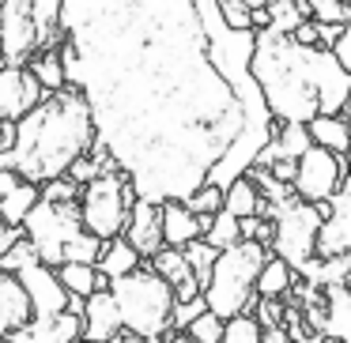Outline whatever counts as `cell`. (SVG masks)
<instances>
[{
	"label": "cell",
	"instance_id": "41",
	"mask_svg": "<svg viewBox=\"0 0 351 343\" xmlns=\"http://www.w3.org/2000/svg\"><path fill=\"white\" fill-rule=\"evenodd\" d=\"M16 181H23V177H19V174H16V170H12L4 159H0V196H4V192H8Z\"/></svg>",
	"mask_w": 351,
	"mask_h": 343
},
{
	"label": "cell",
	"instance_id": "13",
	"mask_svg": "<svg viewBox=\"0 0 351 343\" xmlns=\"http://www.w3.org/2000/svg\"><path fill=\"white\" fill-rule=\"evenodd\" d=\"M46 94L27 64H0V121H19Z\"/></svg>",
	"mask_w": 351,
	"mask_h": 343
},
{
	"label": "cell",
	"instance_id": "26",
	"mask_svg": "<svg viewBox=\"0 0 351 343\" xmlns=\"http://www.w3.org/2000/svg\"><path fill=\"white\" fill-rule=\"evenodd\" d=\"M42 196V185L34 181H16L4 196H0V219L12 223V227H23L27 212L34 207V200Z\"/></svg>",
	"mask_w": 351,
	"mask_h": 343
},
{
	"label": "cell",
	"instance_id": "18",
	"mask_svg": "<svg viewBox=\"0 0 351 343\" xmlns=\"http://www.w3.org/2000/svg\"><path fill=\"white\" fill-rule=\"evenodd\" d=\"M147 264H152L155 272L174 287V302H185V298H197L200 294V283H197V275H193L189 260H185L182 245H162Z\"/></svg>",
	"mask_w": 351,
	"mask_h": 343
},
{
	"label": "cell",
	"instance_id": "45",
	"mask_svg": "<svg viewBox=\"0 0 351 343\" xmlns=\"http://www.w3.org/2000/svg\"><path fill=\"white\" fill-rule=\"evenodd\" d=\"M0 64H4V53H0Z\"/></svg>",
	"mask_w": 351,
	"mask_h": 343
},
{
	"label": "cell",
	"instance_id": "34",
	"mask_svg": "<svg viewBox=\"0 0 351 343\" xmlns=\"http://www.w3.org/2000/svg\"><path fill=\"white\" fill-rule=\"evenodd\" d=\"M185 204H189L197 215H212V212H219V207H223V185H215V181L197 185V189H193L189 196H185Z\"/></svg>",
	"mask_w": 351,
	"mask_h": 343
},
{
	"label": "cell",
	"instance_id": "4",
	"mask_svg": "<svg viewBox=\"0 0 351 343\" xmlns=\"http://www.w3.org/2000/svg\"><path fill=\"white\" fill-rule=\"evenodd\" d=\"M23 234L31 238L42 264L57 268L64 260H99L102 238H95L80 219V204L69 196H38L23 219Z\"/></svg>",
	"mask_w": 351,
	"mask_h": 343
},
{
	"label": "cell",
	"instance_id": "28",
	"mask_svg": "<svg viewBox=\"0 0 351 343\" xmlns=\"http://www.w3.org/2000/svg\"><path fill=\"white\" fill-rule=\"evenodd\" d=\"M302 19H310L306 0H268V27L280 34H291Z\"/></svg>",
	"mask_w": 351,
	"mask_h": 343
},
{
	"label": "cell",
	"instance_id": "44",
	"mask_svg": "<svg viewBox=\"0 0 351 343\" xmlns=\"http://www.w3.org/2000/svg\"><path fill=\"white\" fill-rule=\"evenodd\" d=\"M348 110H351V91H348Z\"/></svg>",
	"mask_w": 351,
	"mask_h": 343
},
{
	"label": "cell",
	"instance_id": "1",
	"mask_svg": "<svg viewBox=\"0 0 351 343\" xmlns=\"http://www.w3.org/2000/svg\"><path fill=\"white\" fill-rule=\"evenodd\" d=\"M61 23L64 84L136 196L230 185L280 129L250 72L257 31L227 27L215 0H61Z\"/></svg>",
	"mask_w": 351,
	"mask_h": 343
},
{
	"label": "cell",
	"instance_id": "24",
	"mask_svg": "<svg viewBox=\"0 0 351 343\" xmlns=\"http://www.w3.org/2000/svg\"><path fill=\"white\" fill-rule=\"evenodd\" d=\"M57 275H61L64 290H69V294H80V298H87L91 290L106 287V275L99 272L95 260H64V264H57Z\"/></svg>",
	"mask_w": 351,
	"mask_h": 343
},
{
	"label": "cell",
	"instance_id": "11",
	"mask_svg": "<svg viewBox=\"0 0 351 343\" xmlns=\"http://www.w3.org/2000/svg\"><path fill=\"white\" fill-rule=\"evenodd\" d=\"M313 257H351V170L343 174L340 189L325 200V219L317 230Z\"/></svg>",
	"mask_w": 351,
	"mask_h": 343
},
{
	"label": "cell",
	"instance_id": "29",
	"mask_svg": "<svg viewBox=\"0 0 351 343\" xmlns=\"http://www.w3.org/2000/svg\"><path fill=\"white\" fill-rule=\"evenodd\" d=\"M27 68L38 76V84L46 87V91L64 87V68H61V53H57V49H38V53L27 61Z\"/></svg>",
	"mask_w": 351,
	"mask_h": 343
},
{
	"label": "cell",
	"instance_id": "9",
	"mask_svg": "<svg viewBox=\"0 0 351 343\" xmlns=\"http://www.w3.org/2000/svg\"><path fill=\"white\" fill-rule=\"evenodd\" d=\"M343 174H348V155L328 151L321 144H310L298 155L295 177H291V189L298 200H310V204H325L336 189H340Z\"/></svg>",
	"mask_w": 351,
	"mask_h": 343
},
{
	"label": "cell",
	"instance_id": "20",
	"mask_svg": "<svg viewBox=\"0 0 351 343\" xmlns=\"http://www.w3.org/2000/svg\"><path fill=\"white\" fill-rule=\"evenodd\" d=\"M159 212H162V238H167V245H185L193 238H204V223H200V215L185 200H162Z\"/></svg>",
	"mask_w": 351,
	"mask_h": 343
},
{
	"label": "cell",
	"instance_id": "8",
	"mask_svg": "<svg viewBox=\"0 0 351 343\" xmlns=\"http://www.w3.org/2000/svg\"><path fill=\"white\" fill-rule=\"evenodd\" d=\"M321 219H325V204H310V200H283V204H272V223H276V234L268 249L276 257H283L291 268H302L306 260L313 257L317 249V230Z\"/></svg>",
	"mask_w": 351,
	"mask_h": 343
},
{
	"label": "cell",
	"instance_id": "16",
	"mask_svg": "<svg viewBox=\"0 0 351 343\" xmlns=\"http://www.w3.org/2000/svg\"><path fill=\"white\" fill-rule=\"evenodd\" d=\"M84 340H136L132 332L121 328V317H117V305L110 298L106 287L91 290L84 298Z\"/></svg>",
	"mask_w": 351,
	"mask_h": 343
},
{
	"label": "cell",
	"instance_id": "12",
	"mask_svg": "<svg viewBox=\"0 0 351 343\" xmlns=\"http://www.w3.org/2000/svg\"><path fill=\"white\" fill-rule=\"evenodd\" d=\"M16 275H19V283L27 287V298H31L34 317H53V313L69 309V290H64L57 268L42 264V260L34 257V260H27L23 268H16Z\"/></svg>",
	"mask_w": 351,
	"mask_h": 343
},
{
	"label": "cell",
	"instance_id": "7",
	"mask_svg": "<svg viewBox=\"0 0 351 343\" xmlns=\"http://www.w3.org/2000/svg\"><path fill=\"white\" fill-rule=\"evenodd\" d=\"M76 204H80L84 227L91 230L95 238L110 242V238L125 234L129 212H132V204H136V189H132L125 170H106V174H99V177L80 185Z\"/></svg>",
	"mask_w": 351,
	"mask_h": 343
},
{
	"label": "cell",
	"instance_id": "32",
	"mask_svg": "<svg viewBox=\"0 0 351 343\" xmlns=\"http://www.w3.org/2000/svg\"><path fill=\"white\" fill-rule=\"evenodd\" d=\"M223 343H261V320L250 309L223 320Z\"/></svg>",
	"mask_w": 351,
	"mask_h": 343
},
{
	"label": "cell",
	"instance_id": "37",
	"mask_svg": "<svg viewBox=\"0 0 351 343\" xmlns=\"http://www.w3.org/2000/svg\"><path fill=\"white\" fill-rule=\"evenodd\" d=\"M200 309H208L204 294H197V298H185V302H174V313H170V328H174V332H182V328L189 325V320L197 317ZM182 340H185V335H182Z\"/></svg>",
	"mask_w": 351,
	"mask_h": 343
},
{
	"label": "cell",
	"instance_id": "42",
	"mask_svg": "<svg viewBox=\"0 0 351 343\" xmlns=\"http://www.w3.org/2000/svg\"><path fill=\"white\" fill-rule=\"evenodd\" d=\"M12 132H16V125H12V121H0V147L12 144Z\"/></svg>",
	"mask_w": 351,
	"mask_h": 343
},
{
	"label": "cell",
	"instance_id": "15",
	"mask_svg": "<svg viewBox=\"0 0 351 343\" xmlns=\"http://www.w3.org/2000/svg\"><path fill=\"white\" fill-rule=\"evenodd\" d=\"M125 242H129L144 260H152L155 253L167 245V238H162V212H159L155 200L136 196V204H132V212H129V223H125Z\"/></svg>",
	"mask_w": 351,
	"mask_h": 343
},
{
	"label": "cell",
	"instance_id": "2",
	"mask_svg": "<svg viewBox=\"0 0 351 343\" xmlns=\"http://www.w3.org/2000/svg\"><path fill=\"white\" fill-rule=\"evenodd\" d=\"M250 72L276 121H310L317 114H343L351 72L328 46H306L295 34L261 27L253 38Z\"/></svg>",
	"mask_w": 351,
	"mask_h": 343
},
{
	"label": "cell",
	"instance_id": "31",
	"mask_svg": "<svg viewBox=\"0 0 351 343\" xmlns=\"http://www.w3.org/2000/svg\"><path fill=\"white\" fill-rule=\"evenodd\" d=\"M185 340H197V343H223V317L212 309H200L189 325L182 328Z\"/></svg>",
	"mask_w": 351,
	"mask_h": 343
},
{
	"label": "cell",
	"instance_id": "33",
	"mask_svg": "<svg viewBox=\"0 0 351 343\" xmlns=\"http://www.w3.org/2000/svg\"><path fill=\"white\" fill-rule=\"evenodd\" d=\"M242 238V227H238V215H230L227 207H219V212L212 215V223H208L204 230V242H212L215 249H223V245L238 242Z\"/></svg>",
	"mask_w": 351,
	"mask_h": 343
},
{
	"label": "cell",
	"instance_id": "21",
	"mask_svg": "<svg viewBox=\"0 0 351 343\" xmlns=\"http://www.w3.org/2000/svg\"><path fill=\"white\" fill-rule=\"evenodd\" d=\"M223 207H227L230 215H268L272 219V200L261 196V189L253 185L250 174H238L230 185H223Z\"/></svg>",
	"mask_w": 351,
	"mask_h": 343
},
{
	"label": "cell",
	"instance_id": "40",
	"mask_svg": "<svg viewBox=\"0 0 351 343\" xmlns=\"http://www.w3.org/2000/svg\"><path fill=\"white\" fill-rule=\"evenodd\" d=\"M295 166H298V159H276V162H268L265 170H272L280 181H291V177H295Z\"/></svg>",
	"mask_w": 351,
	"mask_h": 343
},
{
	"label": "cell",
	"instance_id": "38",
	"mask_svg": "<svg viewBox=\"0 0 351 343\" xmlns=\"http://www.w3.org/2000/svg\"><path fill=\"white\" fill-rule=\"evenodd\" d=\"M332 53L340 57V64H343V68L351 72V19H348V23H343V34H340V42H336V46H332Z\"/></svg>",
	"mask_w": 351,
	"mask_h": 343
},
{
	"label": "cell",
	"instance_id": "14",
	"mask_svg": "<svg viewBox=\"0 0 351 343\" xmlns=\"http://www.w3.org/2000/svg\"><path fill=\"white\" fill-rule=\"evenodd\" d=\"M4 340H12V343H72V340H84V313L61 309V313H53V317H31L23 328L8 332Z\"/></svg>",
	"mask_w": 351,
	"mask_h": 343
},
{
	"label": "cell",
	"instance_id": "17",
	"mask_svg": "<svg viewBox=\"0 0 351 343\" xmlns=\"http://www.w3.org/2000/svg\"><path fill=\"white\" fill-rule=\"evenodd\" d=\"M317 335L351 340V290L343 287V279L321 287V328H317Z\"/></svg>",
	"mask_w": 351,
	"mask_h": 343
},
{
	"label": "cell",
	"instance_id": "23",
	"mask_svg": "<svg viewBox=\"0 0 351 343\" xmlns=\"http://www.w3.org/2000/svg\"><path fill=\"white\" fill-rule=\"evenodd\" d=\"M95 264H99V272L106 275V279H114V275H125V272H132V268H140L144 257L125 242V234H117V238H110V242H102Z\"/></svg>",
	"mask_w": 351,
	"mask_h": 343
},
{
	"label": "cell",
	"instance_id": "25",
	"mask_svg": "<svg viewBox=\"0 0 351 343\" xmlns=\"http://www.w3.org/2000/svg\"><path fill=\"white\" fill-rule=\"evenodd\" d=\"M34 31H38V49H57L64 42L61 23V0H34Z\"/></svg>",
	"mask_w": 351,
	"mask_h": 343
},
{
	"label": "cell",
	"instance_id": "6",
	"mask_svg": "<svg viewBox=\"0 0 351 343\" xmlns=\"http://www.w3.org/2000/svg\"><path fill=\"white\" fill-rule=\"evenodd\" d=\"M268 260V245L253 242V238H238V242L223 245L212 260V275L204 283V302L212 313L223 320L234 317L242 309H253L257 302V275Z\"/></svg>",
	"mask_w": 351,
	"mask_h": 343
},
{
	"label": "cell",
	"instance_id": "22",
	"mask_svg": "<svg viewBox=\"0 0 351 343\" xmlns=\"http://www.w3.org/2000/svg\"><path fill=\"white\" fill-rule=\"evenodd\" d=\"M310 129V140L328 151H340V155H351V121L343 114H317L306 121Z\"/></svg>",
	"mask_w": 351,
	"mask_h": 343
},
{
	"label": "cell",
	"instance_id": "30",
	"mask_svg": "<svg viewBox=\"0 0 351 343\" xmlns=\"http://www.w3.org/2000/svg\"><path fill=\"white\" fill-rule=\"evenodd\" d=\"M182 253H185V260H189L193 275H197L200 290H204L208 275H212V260H215V253H219V249H215L212 242H204V238H193V242L182 245Z\"/></svg>",
	"mask_w": 351,
	"mask_h": 343
},
{
	"label": "cell",
	"instance_id": "19",
	"mask_svg": "<svg viewBox=\"0 0 351 343\" xmlns=\"http://www.w3.org/2000/svg\"><path fill=\"white\" fill-rule=\"evenodd\" d=\"M31 317L34 309H31V298H27V287L19 283L16 272L0 268V340L16 332V328H23Z\"/></svg>",
	"mask_w": 351,
	"mask_h": 343
},
{
	"label": "cell",
	"instance_id": "35",
	"mask_svg": "<svg viewBox=\"0 0 351 343\" xmlns=\"http://www.w3.org/2000/svg\"><path fill=\"white\" fill-rule=\"evenodd\" d=\"M306 8H310V19H317V23H348L351 19L348 0H306Z\"/></svg>",
	"mask_w": 351,
	"mask_h": 343
},
{
	"label": "cell",
	"instance_id": "39",
	"mask_svg": "<svg viewBox=\"0 0 351 343\" xmlns=\"http://www.w3.org/2000/svg\"><path fill=\"white\" fill-rule=\"evenodd\" d=\"M313 23H317V19H313ZM340 34H343V23H317V42L321 46L332 49L336 42H340Z\"/></svg>",
	"mask_w": 351,
	"mask_h": 343
},
{
	"label": "cell",
	"instance_id": "43",
	"mask_svg": "<svg viewBox=\"0 0 351 343\" xmlns=\"http://www.w3.org/2000/svg\"><path fill=\"white\" fill-rule=\"evenodd\" d=\"M343 287L351 290V268H348V272H343Z\"/></svg>",
	"mask_w": 351,
	"mask_h": 343
},
{
	"label": "cell",
	"instance_id": "36",
	"mask_svg": "<svg viewBox=\"0 0 351 343\" xmlns=\"http://www.w3.org/2000/svg\"><path fill=\"white\" fill-rule=\"evenodd\" d=\"M215 4H219V16L227 27H234V31H253V8L245 0H215Z\"/></svg>",
	"mask_w": 351,
	"mask_h": 343
},
{
	"label": "cell",
	"instance_id": "10",
	"mask_svg": "<svg viewBox=\"0 0 351 343\" xmlns=\"http://www.w3.org/2000/svg\"><path fill=\"white\" fill-rule=\"evenodd\" d=\"M0 53L4 64H27L38 53L34 0H0Z\"/></svg>",
	"mask_w": 351,
	"mask_h": 343
},
{
	"label": "cell",
	"instance_id": "5",
	"mask_svg": "<svg viewBox=\"0 0 351 343\" xmlns=\"http://www.w3.org/2000/svg\"><path fill=\"white\" fill-rule=\"evenodd\" d=\"M106 290L117 305L121 328L136 340H162L170 332V313H174V287L155 272L152 264H140L125 275L106 279Z\"/></svg>",
	"mask_w": 351,
	"mask_h": 343
},
{
	"label": "cell",
	"instance_id": "27",
	"mask_svg": "<svg viewBox=\"0 0 351 343\" xmlns=\"http://www.w3.org/2000/svg\"><path fill=\"white\" fill-rule=\"evenodd\" d=\"M291 272H295V268L268 249V260L257 275V298H283L291 290Z\"/></svg>",
	"mask_w": 351,
	"mask_h": 343
},
{
	"label": "cell",
	"instance_id": "3",
	"mask_svg": "<svg viewBox=\"0 0 351 343\" xmlns=\"http://www.w3.org/2000/svg\"><path fill=\"white\" fill-rule=\"evenodd\" d=\"M12 125H16V132H12L8 147H0V159L8 162L23 181H34V185H46L53 177L69 174L72 162L84 151H91V144L99 140L91 102L72 84L46 91Z\"/></svg>",
	"mask_w": 351,
	"mask_h": 343
}]
</instances>
